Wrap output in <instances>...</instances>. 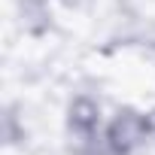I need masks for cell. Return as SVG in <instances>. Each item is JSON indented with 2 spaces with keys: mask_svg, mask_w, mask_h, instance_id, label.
<instances>
[{
  "mask_svg": "<svg viewBox=\"0 0 155 155\" xmlns=\"http://www.w3.org/2000/svg\"><path fill=\"white\" fill-rule=\"evenodd\" d=\"M61 3H64V6H79L82 0H61Z\"/></svg>",
  "mask_w": 155,
  "mask_h": 155,
  "instance_id": "6",
  "label": "cell"
},
{
  "mask_svg": "<svg viewBox=\"0 0 155 155\" xmlns=\"http://www.w3.org/2000/svg\"><path fill=\"white\" fill-rule=\"evenodd\" d=\"M0 134H3V143L6 146H21L28 140V131H25V122L18 119V107L9 104L3 110V122H0Z\"/></svg>",
  "mask_w": 155,
  "mask_h": 155,
  "instance_id": "4",
  "label": "cell"
},
{
  "mask_svg": "<svg viewBox=\"0 0 155 155\" xmlns=\"http://www.w3.org/2000/svg\"><path fill=\"white\" fill-rule=\"evenodd\" d=\"M15 18H18V28L34 40L46 37L55 28L49 0H15Z\"/></svg>",
  "mask_w": 155,
  "mask_h": 155,
  "instance_id": "3",
  "label": "cell"
},
{
  "mask_svg": "<svg viewBox=\"0 0 155 155\" xmlns=\"http://www.w3.org/2000/svg\"><path fill=\"white\" fill-rule=\"evenodd\" d=\"M149 140L146 131V113L137 107H119L116 116L104 125V149L107 155H134Z\"/></svg>",
  "mask_w": 155,
  "mask_h": 155,
  "instance_id": "2",
  "label": "cell"
},
{
  "mask_svg": "<svg viewBox=\"0 0 155 155\" xmlns=\"http://www.w3.org/2000/svg\"><path fill=\"white\" fill-rule=\"evenodd\" d=\"M67 152L70 155H104V113L91 94L70 97L64 110Z\"/></svg>",
  "mask_w": 155,
  "mask_h": 155,
  "instance_id": "1",
  "label": "cell"
},
{
  "mask_svg": "<svg viewBox=\"0 0 155 155\" xmlns=\"http://www.w3.org/2000/svg\"><path fill=\"white\" fill-rule=\"evenodd\" d=\"M146 131H149V140H155V107L146 110Z\"/></svg>",
  "mask_w": 155,
  "mask_h": 155,
  "instance_id": "5",
  "label": "cell"
}]
</instances>
